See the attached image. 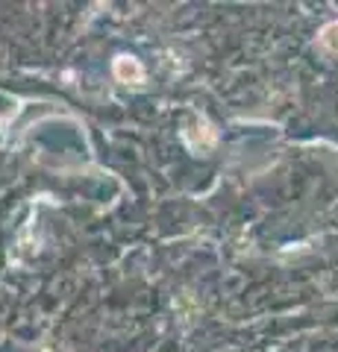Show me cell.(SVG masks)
Masks as SVG:
<instances>
[{
    "label": "cell",
    "instance_id": "2",
    "mask_svg": "<svg viewBox=\"0 0 338 352\" xmlns=\"http://www.w3.org/2000/svg\"><path fill=\"white\" fill-rule=\"evenodd\" d=\"M321 44L330 53H338V24H326L321 30Z\"/></svg>",
    "mask_w": 338,
    "mask_h": 352
},
{
    "label": "cell",
    "instance_id": "1",
    "mask_svg": "<svg viewBox=\"0 0 338 352\" xmlns=\"http://www.w3.org/2000/svg\"><path fill=\"white\" fill-rule=\"evenodd\" d=\"M115 76L121 82H141L145 80V68H141L136 59H129V56H118L115 59Z\"/></svg>",
    "mask_w": 338,
    "mask_h": 352
}]
</instances>
